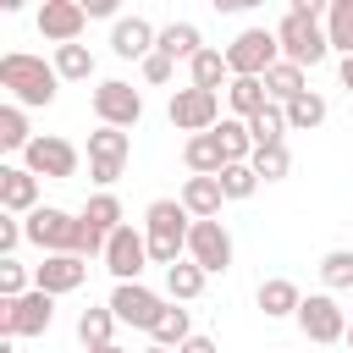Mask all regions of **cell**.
<instances>
[{
  "mask_svg": "<svg viewBox=\"0 0 353 353\" xmlns=\"http://www.w3.org/2000/svg\"><path fill=\"white\" fill-rule=\"evenodd\" d=\"M276 44H281V61H292V66H320L325 55H331V39H325V28H320V0H292L287 6V17L276 22Z\"/></svg>",
  "mask_w": 353,
  "mask_h": 353,
  "instance_id": "cell-1",
  "label": "cell"
},
{
  "mask_svg": "<svg viewBox=\"0 0 353 353\" xmlns=\"http://www.w3.org/2000/svg\"><path fill=\"white\" fill-rule=\"evenodd\" d=\"M0 88H6L11 105H22V110H33V105H55L61 72H55V61H44V55L11 50V55H0Z\"/></svg>",
  "mask_w": 353,
  "mask_h": 353,
  "instance_id": "cell-2",
  "label": "cell"
},
{
  "mask_svg": "<svg viewBox=\"0 0 353 353\" xmlns=\"http://www.w3.org/2000/svg\"><path fill=\"white\" fill-rule=\"evenodd\" d=\"M188 232H193V215L182 210V199H154L143 210V237H149V265H176L188 259Z\"/></svg>",
  "mask_w": 353,
  "mask_h": 353,
  "instance_id": "cell-3",
  "label": "cell"
},
{
  "mask_svg": "<svg viewBox=\"0 0 353 353\" xmlns=\"http://www.w3.org/2000/svg\"><path fill=\"white\" fill-rule=\"evenodd\" d=\"M276 61H281L276 28H243V33L226 44V66H232V77H265Z\"/></svg>",
  "mask_w": 353,
  "mask_h": 353,
  "instance_id": "cell-4",
  "label": "cell"
},
{
  "mask_svg": "<svg viewBox=\"0 0 353 353\" xmlns=\"http://www.w3.org/2000/svg\"><path fill=\"white\" fill-rule=\"evenodd\" d=\"M165 116H171V127L176 132H188V138H199V132H215L226 116H221V94H210V88H176L171 94V105H165Z\"/></svg>",
  "mask_w": 353,
  "mask_h": 353,
  "instance_id": "cell-5",
  "label": "cell"
},
{
  "mask_svg": "<svg viewBox=\"0 0 353 353\" xmlns=\"http://www.w3.org/2000/svg\"><path fill=\"white\" fill-rule=\"evenodd\" d=\"M127 154H132V138L121 127H94L88 132V176L99 182V193H110L127 171Z\"/></svg>",
  "mask_w": 353,
  "mask_h": 353,
  "instance_id": "cell-6",
  "label": "cell"
},
{
  "mask_svg": "<svg viewBox=\"0 0 353 353\" xmlns=\"http://www.w3.org/2000/svg\"><path fill=\"white\" fill-rule=\"evenodd\" d=\"M55 325V298L50 292H22V298H11V303H0V336L6 342H17V336H44Z\"/></svg>",
  "mask_w": 353,
  "mask_h": 353,
  "instance_id": "cell-7",
  "label": "cell"
},
{
  "mask_svg": "<svg viewBox=\"0 0 353 353\" xmlns=\"http://www.w3.org/2000/svg\"><path fill=\"white\" fill-rule=\"evenodd\" d=\"M28 243L44 248V254H77V215L61 210V204H39L28 221H22Z\"/></svg>",
  "mask_w": 353,
  "mask_h": 353,
  "instance_id": "cell-8",
  "label": "cell"
},
{
  "mask_svg": "<svg viewBox=\"0 0 353 353\" xmlns=\"http://www.w3.org/2000/svg\"><path fill=\"white\" fill-rule=\"evenodd\" d=\"M292 320H298V331H303L309 342H320V347H331V342L347 336V314H342V303H336L331 292H309Z\"/></svg>",
  "mask_w": 353,
  "mask_h": 353,
  "instance_id": "cell-9",
  "label": "cell"
},
{
  "mask_svg": "<svg viewBox=\"0 0 353 353\" xmlns=\"http://www.w3.org/2000/svg\"><path fill=\"white\" fill-rule=\"evenodd\" d=\"M94 116H99V127H138L143 121V94L132 88V83H121V77H105L99 88H94Z\"/></svg>",
  "mask_w": 353,
  "mask_h": 353,
  "instance_id": "cell-10",
  "label": "cell"
},
{
  "mask_svg": "<svg viewBox=\"0 0 353 353\" xmlns=\"http://www.w3.org/2000/svg\"><path fill=\"white\" fill-rule=\"evenodd\" d=\"M22 165L33 176H50V182H72L77 176V143L55 138V132H39L28 149H22Z\"/></svg>",
  "mask_w": 353,
  "mask_h": 353,
  "instance_id": "cell-11",
  "label": "cell"
},
{
  "mask_svg": "<svg viewBox=\"0 0 353 353\" xmlns=\"http://www.w3.org/2000/svg\"><path fill=\"white\" fill-rule=\"evenodd\" d=\"M188 259L204 270V276H226L232 270V232L221 221H193L188 232Z\"/></svg>",
  "mask_w": 353,
  "mask_h": 353,
  "instance_id": "cell-12",
  "label": "cell"
},
{
  "mask_svg": "<svg viewBox=\"0 0 353 353\" xmlns=\"http://www.w3.org/2000/svg\"><path fill=\"white\" fill-rule=\"evenodd\" d=\"M143 265H149V237L127 221V226L110 232V243H105V270H110L116 281H138Z\"/></svg>",
  "mask_w": 353,
  "mask_h": 353,
  "instance_id": "cell-13",
  "label": "cell"
},
{
  "mask_svg": "<svg viewBox=\"0 0 353 353\" xmlns=\"http://www.w3.org/2000/svg\"><path fill=\"white\" fill-rule=\"evenodd\" d=\"M110 309H116V320L121 325H138V331H149L154 320H160V292H149L143 281H116V292H110Z\"/></svg>",
  "mask_w": 353,
  "mask_h": 353,
  "instance_id": "cell-14",
  "label": "cell"
},
{
  "mask_svg": "<svg viewBox=\"0 0 353 353\" xmlns=\"http://www.w3.org/2000/svg\"><path fill=\"white\" fill-rule=\"evenodd\" d=\"M83 22H88V11H83V0H44L39 6V33L61 50V44H77L83 39Z\"/></svg>",
  "mask_w": 353,
  "mask_h": 353,
  "instance_id": "cell-15",
  "label": "cell"
},
{
  "mask_svg": "<svg viewBox=\"0 0 353 353\" xmlns=\"http://www.w3.org/2000/svg\"><path fill=\"white\" fill-rule=\"evenodd\" d=\"M83 281H88V259H77V254H44V265H33V287L50 298L77 292Z\"/></svg>",
  "mask_w": 353,
  "mask_h": 353,
  "instance_id": "cell-16",
  "label": "cell"
},
{
  "mask_svg": "<svg viewBox=\"0 0 353 353\" xmlns=\"http://www.w3.org/2000/svg\"><path fill=\"white\" fill-rule=\"evenodd\" d=\"M0 210L22 215V221L39 210V176L28 165H0Z\"/></svg>",
  "mask_w": 353,
  "mask_h": 353,
  "instance_id": "cell-17",
  "label": "cell"
},
{
  "mask_svg": "<svg viewBox=\"0 0 353 353\" xmlns=\"http://www.w3.org/2000/svg\"><path fill=\"white\" fill-rule=\"evenodd\" d=\"M154 39H160V28H149L143 17H121V22L110 28V50H116L121 61H149V55H154Z\"/></svg>",
  "mask_w": 353,
  "mask_h": 353,
  "instance_id": "cell-18",
  "label": "cell"
},
{
  "mask_svg": "<svg viewBox=\"0 0 353 353\" xmlns=\"http://www.w3.org/2000/svg\"><path fill=\"white\" fill-rule=\"evenodd\" d=\"M176 199H182V210H188L193 221H221V204H226V193H221L215 176H188Z\"/></svg>",
  "mask_w": 353,
  "mask_h": 353,
  "instance_id": "cell-19",
  "label": "cell"
},
{
  "mask_svg": "<svg viewBox=\"0 0 353 353\" xmlns=\"http://www.w3.org/2000/svg\"><path fill=\"white\" fill-rule=\"evenodd\" d=\"M254 303L265 309V320H287V314H298L303 292H298V281H287V276H270V281H259Z\"/></svg>",
  "mask_w": 353,
  "mask_h": 353,
  "instance_id": "cell-20",
  "label": "cell"
},
{
  "mask_svg": "<svg viewBox=\"0 0 353 353\" xmlns=\"http://www.w3.org/2000/svg\"><path fill=\"white\" fill-rule=\"evenodd\" d=\"M182 160H188V171H193V176H221V171H226V149H221V138H215V132L188 138V143H182Z\"/></svg>",
  "mask_w": 353,
  "mask_h": 353,
  "instance_id": "cell-21",
  "label": "cell"
},
{
  "mask_svg": "<svg viewBox=\"0 0 353 353\" xmlns=\"http://www.w3.org/2000/svg\"><path fill=\"white\" fill-rule=\"evenodd\" d=\"M188 83H193V88H210V94H215V88H226V83H232L226 50H210V44H204V50L188 61Z\"/></svg>",
  "mask_w": 353,
  "mask_h": 353,
  "instance_id": "cell-22",
  "label": "cell"
},
{
  "mask_svg": "<svg viewBox=\"0 0 353 353\" xmlns=\"http://www.w3.org/2000/svg\"><path fill=\"white\" fill-rule=\"evenodd\" d=\"M226 105H232V116H237V121H254V116L270 105L265 77H232V83H226Z\"/></svg>",
  "mask_w": 353,
  "mask_h": 353,
  "instance_id": "cell-23",
  "label": "cell"
},
{
  "mask_svg": "<svg viewBox=\"0 0 353 353\" xmlns=\"http://www.w3.org/2000/svg\"><path fill=\"white\" fill-rule=\"evenodd\" d=\"M265 94H270V105H292L298 94H309V77H303V66H292V61H276V66L265 72Z\"/></svg>",
  "mask_w": 353,
  "mask_h": 353,
  "instance_id": "cell-24",
  "label": "cell"
},
{
  "mask_svg": "<svg viewBox=\"0 0 353 353\" xmlns=\"http://www.w3.org/2000/svg\"><path fill=\"white\" fill-rule=\"evenodd\" d=\"M121 320H116V309L110 303H88L83 314H77V342L83 347H110V331H116Z\"/></svg>",
  "mask_w": 353,
  "mask_h": 353,
  "instance_id": "cell-25",
  "label": "cell"
},
{
  "mask_svg": "<svg viewBox=\"0 0 353 353\" xmlns=\"http://www.w3.org/2000/svg\"><path fill=\"white\" fill-rule=\"evenodd\" d=\"M154 50H160V55H171V61H193V55L204 50V39H199V28H193V22H165V28H160V39H154Z\"/></svg>",
  "mask_w": 353,
  "mask_h": 353,
  "instance_id": "cell-26",
  "label": "cell"
},
{
  "mask_svg": "<svg viewBox=\"0 0 353 353\" xmlns=\"http://www.w3.org/2000/svg\"><path fill=\"white\" fill-rule=\"evenodd\" d=\"M149 336H154L160 347H171V353H176V347L193 336V320H188V309H182V303H165V309H160V320L149 325Z\"/></svg>",
  "mask_w": 353,
  "mask_h": 353,
  "instance_id": "cell-27",
  "label": "cell"
},
{
  "mask_svg": "<svg viewBox=\"0 0 353 353\" xmlns=\"http://www.w3.org/2000/svg\"><path fill=\"white\" fill-rule=\"evenodd\" d=\"M77 215H83V221H88L94 232H105V237L127 226V215H121V199H116V193H94V199H88V204H83Z\"/></svg>",
  "mask_w": 353,
  "mask_h": 353,
  "instance_id": "cell-28",
  "label": "cell"
},
{
  "mask_svg": "<svg viewBox=\"0 0 353 353\" xmlns=\"http://www.w3.org/2000/svg\"><path fill=\"white\" fill-rule=\"evenodd\" d=\"M204 281H210V276H204L193 259H176V265L165 270V292H171V303H193V298L204 292Z\"/></svg>",
  "mask_w": 353,
  "mask_h": 353,
  "instance_id": "cell-29",
  "label": "cell"
},
{
  "mask_svg": "<svg viewBox=\"0 0 353 353\" xmlns=\"http://www.w3.org/2000/svg\"><path fill=\"white\" fill-rule=\"evenodd\" d=\"M281 110H287V132H314V127L325 121V110H331V105L309 88V94H298V99H292V105H281Z\"/></svg>",
  "mask_w": 353,
  "mask_h": 353,
  "instance_id": "cell-30",
  "label": "cell"
},
{
  "mask_svg": "<svg viewBox=\"0 0 353 353\" xmlns=\"http://www.w3.org/2000/svg\"><path fill=\"white\" fill-rule=\"evenodd\" d=\"M215 138H221V149H226V165H248V160H254V138H248V121L226 116V121L215 127Z\"/></svg>",
  "mask_w": 353,
  "mask_h": 353,
  "instance_id": "cell-31",
  "label": "cell"
},
{
  "mask_svg": "<svg viewBox=\"0 0 353 353\" xmlns=\"http://www.w3.org/2000/svg\"><path fill=\"white\" fill-rule=\"evenodd\" d=\"M55 72H61V83H88L94 77V50L88 44H61L55 50Z\"/></svg>",
  "mask_w": 353,
  "mask_h": 353,
  "instance_id": "cell-32",
  "label": "cell"
},
{
  "mask_svg": "<svg viewBox=\"0 0 353 353\" xmlns=\"http://www.w3.org/2000/svg\"><path fill=\"white\" fill-rule=\"evenodd\" d=\"M248 138L254 149H270V143H287V110L281 105H265L254 121H248Z\"/></svg>",
  "mask_w": 353,
  "mask_h": 353,
  "instance_id": "cell-33",
  "label": "cell"
},
{
  "mask_svg": "<svg viewBox=\"0 0 353 353\" xmlns=\"http://www.w3.org/2000/svg\"><path fill=\"white\" fill-rule=\"evenodd\" d=\"M325 39H331V50L353 55V0H331L325 6Z\"/></svg>",
  "mask_w": 353,
  "mask_h": 353,
  "instance_id": "cell-34",
  "label": "cell"
},
{
  "mask_svg": "<svg viewBox=\"0 0 353 353\" xmlns=\"http://www.w3.org/2000/svg\"><path fill=\"white\" fill-rule=\"evenodd\" d=\"M254 176L259 182H281V176H292V149L287 143H270V149H254Z\"/></svg>",
  "mask_w": 353,
  "mask_h": 353,
  "instance_id": "cell-35",
  "label": "cell"
},
{
  "mask_svg": "<svg viewBox=\"0 0 353 353\" xmlns=\"http://www.w3.org/2000/svg\"><path fill=\"white\" fill-rule=\"evenodd\" d=\"M320 281H325V292H347L353 287V248L320 254Z\"/></svg>",
  "mask_w": 353,
  "mask_h": 353,
  "instance_id": "cell-36",
  "label": "cell"
},
{
  "mask_svg": "<svg viewBox=\"0 0 353 353\" xmlns=\"http://www.w3.org/2000/svg\"><path fill=\"white\" fill-rule=\"evenodd\" d=\"M39 132H28V110L22 105H0V149H28Z\"/></svg>",
  "mask_w": 353,
  "mask_h": 353,
  "instance_id": "cell-37",
  "label": "cell"
},
{
  "mask_svg": "<svg viewBox=\"0 0 353 353\" xmlns=\"http://www.w3.org/2000/svg\"><path fill=\"white\" fill-rule=\"evenodd\" d=\"M215 182H221V193H226V199H237V204L259 193V176H254V165H226Z\"/></svg>",
  "mask_w": 353,
  "mask_h": 353,
  "instance_id": "cell-38",
  "label": "cell"
},
{
  "mask_svg": "<svg viewBox=\"0 0 353 353\" xmlns=\"http://www.w3.org/2000/svg\"><path fill=\"white\" fill-rule=\"evenodd\" d=\"M28 281H33V276H28V265L0 259V303H11V298H22V292H33Z\"/></svg>",
  "mask_w": 353,
  "mask_h": 353,
  "instance_id": "cell-39",
  "label": "cell"
},
{
  "mask_svg": "<svg viewBox=\"0 0 353 353\" xmlns=\"http://www.w3.org/2000/svg\"><path fill=\"white\" fill-rule=\"evenodd\" d=\"M138 72H143V83H171V72H176V61L171 55H149V61H138Z\"/></svg>",
  "mask_w": 353,
  "mask_h": 353,
  "instance_id": "cell-40",
  "label": "cell"
},
{
  "mask_svg": "<svg viewBox=\"0 0 353 353\" xmlns=\"http://www.w3.org/2000/svg\"><path fill=\"white\" fill-rule=\"evenodd\" d=\"M22 221L17 215H0V259H17V243H22Z\"/></svg>",
  "mask_w": 353,
  "mask_h": 353,
  "instance_id": "cell-41",
  "label": "cell"
},
{
  "mask_svg": "<svg viewBox=\"0 0 353 353\" xmlns=\"http://www.w3.org/2000/svg\"><path fill=\"white\" fill-rule=\"evenodd\" d=\"M176 353H221V347H215V336H199V331H193V336H188Z\"/></svg>",
  "mask_w": 353,
  "mask_h": 353,
  "instance_id": "cell-42",
  "label": "cell"
},
{
  "mask_svg": "<svg viewBox=\"0 0 353 353\" xmlns=\"http://www.w3.org/2000/svg\"><path fill=\"white\" fill-rule=\"evenodd\" d=\"M83 11H88V17H116V0H83ZM116 22H121V17H116Z\"/></svg>",
  "mask_w": 353,
  "mask_h": 353,
  "instance_id": "cell-43",
  "label": "cell"
},
{
  "mask_svg": "<svg viewBox=\"0 0 353 353\" xmlns=\"http://www.w3.org/2000/svg\"><path fill=\"white\" fill-rule=\"evenodd\" d=\"M336 77H342V88L353 94V55H342V61H336Z\"/></svg>",
  "mask_w": 353,
  "mask_h": 353,
  "instance_id": "cell-44",
  "label": "cell"
},
{
  "mask_svg": "<svg viewBox=\"0 0 353 353\" xmlns=\"http://www.w3.org/2000/svg\"><path fill=\"white\" fill-rule=\"evenodd\" d=\"M88 353H127V347H116V342H110V347H88Z\"/></svg>",
  "mask_w": 353,
  "mask_h": 353,
  "instance_id": "cell-45",
  "label": "cell"
},
{
  "mask_svg": "<svg viewBox=\"0 0 353 353\" xmlns=\"http://www.w3.org/2000/svg\"><path fill=\"white\" fill-rule=\"evenodd\" d=\"M143 353H171V347H160V342H149V347H143Z\"/></svg>",
  "mask_w": 353,
  "mask_h": 353,
  "instance_id": "cell-46",
  "label": "cell"
},
{
  "mask_svg": "<svg viewBox=\"0 0 353 353\" xmlns=\"http://www.w3.org/2000/svg\"><path fill=\"white\" fill-rule=\"evenodd\" d=\"M342 342H347V347H353V320H347V336H342Z\"/></svg>",
  "mask_w": 353,
  "mask_h": 353,
  "instance_id": "cell-47",
  "label": "cell"
}]
</instances>
